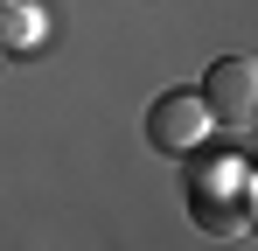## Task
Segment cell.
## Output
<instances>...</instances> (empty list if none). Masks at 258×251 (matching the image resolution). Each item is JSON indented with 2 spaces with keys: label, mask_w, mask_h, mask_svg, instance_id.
Returning a JSON list of instances; mask_svg holds the SVG:
<instances>
[{
  "label": "cell",
  "mask_w": 258,
  "mask_h": 251,
  "mask_svg": "<svg viewBox=\"0 0 258 251\" xmlns=\"http://www.w3.org/2000/svg\"><path fill=\"white\" fill-rule=\"evenodd\" d=\"M210 105H203V91H161L154 105H147V140L161 147V154H196L203 140H210Z\"/></svg>",
  "instance_id": "2"
},
{
  "label": "cell",
  "mask_w": 258,
  "mask_h": 251,
  "mask_svg": "<svg viewBox=\"0 0 258 251\" xmlns=\"http://www.w3.org/2000/svg\"><path fill=\"white\" fill-rule=\"evenodd\" d=\"M203 105H210V119L223 133L251 140L258 133V63L251 56H216L210 77H203Z\"/></svg>",
  "instance_id": "1"
},
{
  "label": "cell",
  "mask_w": 258,
  "mask_h": 251,
  "mask_svg": "<svg viewBox=\"0 0 258 251\" xmlns=\"http://www.w3.org/2000/svg\"><path fill=\"white\" fill-rule=\"evenodd\" d=\"M251 209H258V189H251Z\"/></svg>",
  "instance_id": "5"
},
{
  "label": "cell",
  "mask_w": 258,
  "mask_h": 251,
  "mask_svg": "<svg viewBox=\"0 0 258 251\" xmlns=\"http://www.w3.org/2000/svg\"><path fill=\"white\" fill-rule=\"evenodd\" d=\"M196 223H210L216 237H237V230L251 223V196L237 189V167H216L210 189L196 181Z\"/></svg>",
  "instance_id": "3"
},
{
  "label": "cell",
  "mask_w": 258,
  "mask_h": 251,
  "mask_svg": "<svg viewBox=\"0 0 258 251\" xmlns=\"http://www.w3.org/2000/svg\"><path fill=\"white\" fill-rule=\"evenodd\" d=\"M42 35V7L28 0H0V42H35Z\"/></svg>",
  "instance_id": "4"
}]
</instances>
